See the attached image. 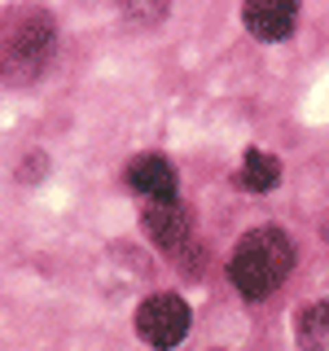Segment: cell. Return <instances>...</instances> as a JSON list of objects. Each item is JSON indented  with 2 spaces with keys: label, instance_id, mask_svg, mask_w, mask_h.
Returning a JSON list of instances; mask_svg holds the SVG:
<instances>
[{
  "label": "cell",
  "instance_id": "cell-1",
  "mask_svg": "<svg viewBox=\"0 0 329 351\" xmlns=\"http://www.w3.org/2000/svg\"><path fill=\"white\" fill-rule=\"evenodd\" d=\"M290 268H294V241L277 224L250 228V233L237 241L233 259H228V277H233L237 294L250 299V303L268 299V294L290 277Z\"/></svg>",
  "mask_w": 329,
  "mask_h": 351
},
{
  "label": "cell",
  "instance_id": "cell-2",
  "mask_svg": "<svg viewBox=\"0 0 329 351\" xmlns=\"http://www.w3.org/2000/svg\"><path fill=\"white\" fill-rule=\"evenodd\" d=\"M53 58V18L40 9H22V14L0 18V80L27 84L44 71Z\"/></svg>",
  "mask_w": 329,
  "mask_h": 351
},
{
  "label": "cell",
  "instance_id": "cell-3",
  "mask_svg": "<svg viewBox=\"0 0 329 351\" xmlns=\"http://www.w3.org/2000/svg\"><path fill=\"white\" fill-rule=\"evenodd\" d=\"M193 316H189V303L180 294H149L145 303L136 307V334L141 343L154 347V351H171L184 343Z\"/></svg>",
  "mask_w": 329,
  "mask_h": 351
},
{
  "label": "cell",
  "instance_id": "cell-4",
  "mask_svg": "<svg viewBox=\"0 0 329 351\" xmlns=\"http://www.w3.org/2000/svg\"><path fill=\"white\" fill-rule=\"evenodd\" d=\"M141 228L158 250H180L193 233V211L180 197H162V202H145L141 206Z\"/></svg>",
  "mask_w": 329,
  "mask_h": 351
},
{
  "label": "cell",
  "instance_id": "cell-5",
  "mask_svg": "<svg viewBox=\"0 0 329 351\" xmlns=\"http://www.w3.org/2000/svg\"><path fill=\"white\" fill-rule=\"evenodd\" d=\"M241 22H246V31L263 44H277L285 36H294V27H299V5H290V0H250L246 9H241Z\"/></svg>",
  "mask_w": 329,
  "mask_h": 351
},
{
  "label": "cell",
  "instance_id": "cell-6",
  "mask_svg": "<svg viewBox=\"0 0 329 351\" xmlns=\"http://www.w3.org/2000/svg\"><path fill=\"white\" fill-rule=\"evenodd\" d=\"M127 189L141 193L145 202H162V197H175V167L162 154H136L127 162Z\"/></svg>",
  "mask_w": 329,
  "mask_h": 351
},
{
  "label": "cell",
  "instance_id": "cell-7",
  "mask_svg": "<svg viewBox=\"0 0 329 351\" xmlns=\"http://www.w3.org/2000/svg\"><path fill=\"white\" fill-rule=\"evenodd\" d=\"M237 184L246 193H268L281 184V158H272V154L263 149H246V158H241V171H237Z\"/></svg>",
  "mask_w": 329,
  "mask_h": 351
},
{
  "label": "cell",
  "instance_id": "cell-8",
  "mask_svg": "<svg viewBox=\"0 0 329 351\" xmlns=\"http://www.w3.org/2000/svg\"><path fill=\"white\" fill-rule=\"evenodd\" d=\"M294 338H299L303 351H329V299L303 307L299 325H294Z\"/></svg>",
  "mask_w": 329,
  "mask_h": 351
}]
</instances>
